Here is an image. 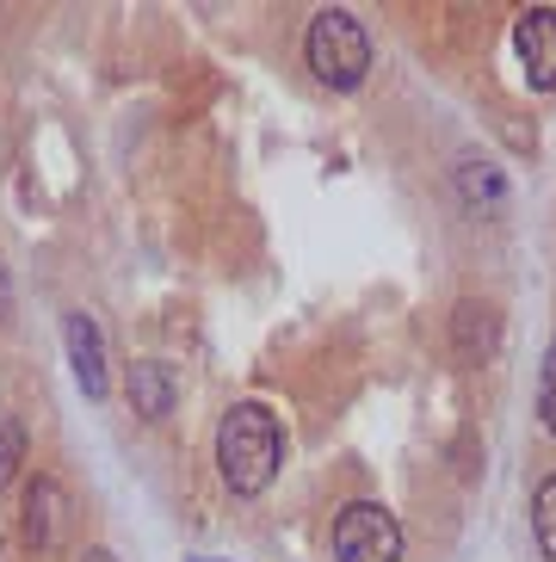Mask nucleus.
Returning <instances> with one entry per match:
<instances>
[{"label":"nucleus","mask_w":556,"mask_h":562,"mask_svg":"<svg viewBox=\"0 0 556 562\" xmlns=\"http://www.w3.org/2000/svg\"><path fill=\"white\" fill-rule=\"evenodd\" d=\"M285 463V427L266 402H235L216 420V470L230 482V495H266V482Z\"/></svg>","instance_id":"f257e3e1"},{"label":"nucleus","mask_w":556,"mask_h":562,"mask_svg":"<svg viewBox=\"0 0 556 562\" xmlns=\"http://www.w3.org/2000/svg\"><path fill=\"white\" fill-rule=\"evenodd\" d=\"M303 56H310L315 81L334 87V93H353L365 81V68H371V37L365 25L346 7H327V13L310 19V37H303Z\"/></svg>","instance_id":"f03ea898"},{"label":"nucleus","mask_w":556,"mask_h":562,"mask_svg":"<svg viewBox=\"0 0 556 562\" xmlns=\"http://www.w3.org/2000/svg\"><path fill=\"white\" fill-rule=\"evenodd\" d=\"M334 562H402V526L377 501H346L334 513Z\"/></svg>","instance_id":"7ed1b4c3"},{"label":"nucleus","mask_w":556,"mask_h":562,"mask_svg":"<svg viewBox=\"0 0 556 562\" xmlns=\"http://www.w3.org/2000/svg\"><path fill=\"white\" fill-rule=\"evenodd\" d=\"M513 50H520L525 81L551 93L556 87V7H525L520 25H513Z\"/></svg>","instance_id":"20e7f679"},{"label":"nucleus","mask_w":556,"mask_h":562,"mask_svg":"<svg viewBox=\"0 0 556 562\" xmlns=\"http://www.w3.org/2000/svg\"><path fill=\"white\" fill-rule=\"evenodd\" d=\"M63 347H68V371H75V383H81V396L105 402V347H99V322L87 310H68L63 315Z\"/></svg>","instance_id":"39448f33"},{"label":"nucleus","mask_w":556,"mask_h":562,"mask_svg":"<svg viewBox=\"0 0 556 562\" xmlns=\"http://www.w3.org/2000/svg\"><path fill=\"white\" fill-rule=\"evenodd\" d=\"M68 526H75V507H68V488L56 476H37L32 495H25V538L32 550H63Z\"/></svg>","instance_id":"423d86ee"},{"label":"nucleus","mask_w":556,"mask_h":562,"mask_svg":"<svg viewBox=\"0 0 556 562\" xmlns=\"http://www.w3.org/2000/svg\"><path fill=\"white\" fill-rule=\"evenodd\" d=\"M452 347H458L464 364H489L501 352V315L489 303H458V315H452Z\"/></svg>","instance_id":"0eeeda50"},{"label":"nucleus","mask_w":556,"mask_h":562,"mask_svg":"<svg viewBox=\"0 0 556 562\" xmlns=\"http://www.w3.org/2000/svg\"><path fill=\"white\" fill-rule=\"evenodd\" d=\"M124 383H131V408L143 414V420H167V414H174V402H180L174 364H162V359H136Z\"/></svg>","instance_id":"6e6552de"},{"label":"nucleus","mask_w":556,"mask_h":562,"mask_svg":"<svg viewBox=\"0 0 556 562\" xmlns=\"http://www.w3.org/2000/svg\"><path fill=\"white\" fill-rule=\"evenodd\" d=\"M458 192H464V204H470V211H482V216H494L501 204H508V186H501V173H494L489 161H464Z\"/></svg>","instance_id":"1a4fd4ad"},{"label":"nucleus","mask_w":556,"mask_h":562,"mask_svg":"<svg viewBox=\"0 0 556 562\" xmlns=\"http://www.w3.org/2000/svg\"><path fill=\"white\" fill-rule=\"evenodd\" d=\"M532 531H538V550L556 562V476H544L532 495Z\"/></svg>","instance_id":"9d476101"},{"label":"nucleus","mask_w":556,"mask_h":562,"mask_svg":"<svg viewBox=\"0 0 556 562\" xmlns=\"http://www.w3.org/2000/svg\"><path fill=\"white\" fill-rule=\"evenodd\" d=\"M25 451H32V439H25V420H19V414H0V482L13 476L19 463H25Z\"/></svg>","instance_id":"9b49d317"},{"label":"nucleus","mask_w":556,"mask_h":562,"mask_svg":"<svg viewBox=\"0 0 556 562\" xmlns=\"http://www.w3.org/2000/svg\"><path fill=\"white\" fill-rule=\"evenodd\" d=\"M538 408H544V427L556 432V340H551V359H544V390H538Z\"/></svg>","instance_id":"f8f14e48"},{"label":"nucleus","mask_w":556,"mask_h":562,"mask_svg":"<svg viewBox=\"0 0 556 562\" xmlns=\"http://www.w3.org/2000/svg\"><path fill=\"white\" fill-rule=\"evenodd\" d=\"M13 322V272H7V260H0V328Z\"/></svg>","instance_id":"ddd939ff"},{"label":"nucleus","mask_w":556,"mask_h":562,"mask_svg":"<svg viewBox=\"0 0 556 562\" xmlns=\"http://www.w3.org/2000/svg\"><path fill=\"white\" fill-rule=\"evenodd\" d=\"M81 562H118V557H112V550H87Z\"/></svg>","instance_id":"4468645a"},{"label":"nucleus","mask_w":556,"mask_h":562,"mask_svg":"<svg viewBox=\"0 0 556 562\" xmlns=\"http://www.w3.org/2000/svg\"><path fill=\"white\" fill-rule=\"evenodd\" d=\"M198 562H211V557H198Z\"/></svg>","instance_id":"2eb2a0df"}]
</instances>
